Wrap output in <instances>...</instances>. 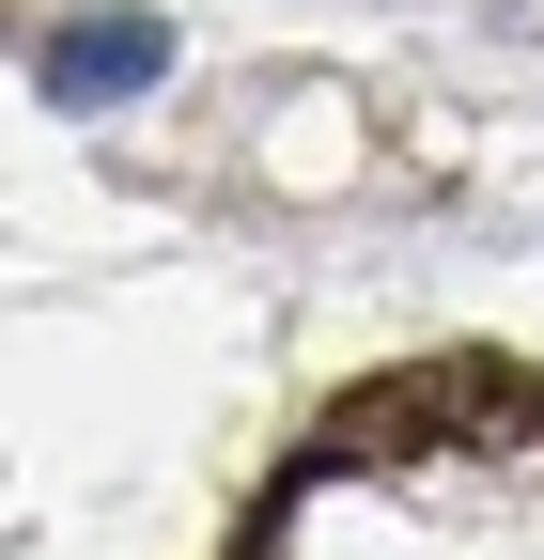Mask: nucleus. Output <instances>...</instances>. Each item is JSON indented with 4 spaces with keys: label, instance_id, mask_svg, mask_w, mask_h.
Instances as JSON below:
<instances>
[{
    "label": "nucleus",
    "instance_id": "1",
    "mask_svg": "<svg viewBox=\"0 0 544 560\" xmlns=\"http://www.w3.org/2000/svg\"><path fill=\"white\" fill-rule=\"evenodd\" d=\"M156 79H172V16H94V32L47 47V109H125Z\"/></svg>",
    "mask_w": 544,
    "mask_h": 560
}]
</instances>
